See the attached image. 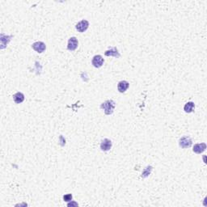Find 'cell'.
I'll return each instance as SVG.
<instances>
[{
	"label": "cell",
	"instance_id": "52a82bcc",
	"mask_svg": "<svg viewBox=\"0 0 207 207\" xmlns=\"http://www.w3.org/2000/svg\"><path fill=\"white\" fill-rule=\"evenodd\" d=\"M104 54L107 57H111V56H112V57H116V58H119L120 57V54L119 53L118 49H116V47H112V48H110L108 50H106L104 52Z\"/></svg>",
	"mask_w": 207,
	"mask_h": 207
},
{
	"label": "cell",
	"instance_id": "6da1fadb",
	"mask_svg": "<svg viewBox=\"0 0 207 207\" xmlns=\"http://www.w3.org/2000/svg\"><path fill=\"white\" fill-rule=\"evenodd\" d=\"M115 106H116L115 101H113L112 99H108L105 102H104L103 104H101L100 108L104 109L106 115H111L114 111Z\"/></svg>",
	"mask_w": 207,
	"mask_h": 207
},
{
	"label": "cell",
	"instance_id": "8992f818",
	"mask_svg": "<svg viewBox=\"0 0 207 207\" xmlns=\"http://www.w3.org/2000/svg\"><path fill=\"white\" fill-rule=\"evenodd\" d=\"M78 39L76 37H70L68 40V44H67V49L70 51H74L77 49V47H78Z\"/></svg>",
	"mask_w": 207,
	"mask_h": 207
},
{
	"label": "cell",
	"instance_id": "7c38bea8",
	"mask_svg": "<svg viewBox=\"0 0 207 207\" xmlns=\"http://www.w3.org/2000/svg\"><path fill=\"white\" fill-rule=\"evenodd\" d=\"M13 99L15 104H20L24 100V95L22 92H17L13 95Z\"/></svg>",
	"mask_w": 207,
	"mask_h": 207
},
{
	"label": "cell",
	"instance_id": "5bb4252c",
	"mask_svg": "<svg viewBox=\"0 0 207 207\" xmlns=\"http://www.w3.org/2000/svg\"><path fill=\"white\" fill-rule=\"evenodd\" d=\"M151 171H152V167H151V166H147V167H146V168L144 169L143 171H142V177L146 178V177H147V176H149V175L150 174Z\"/></svg>",
	"mask_w": 207,
	"mask_h": 207
},
{
	"label": "cell",
	"instance_id": "3957f363",
	"mask_svg": "<svg viewBox=\"0 0 207 207\" xmlns=\"http://www.w3.org/2000/svg\"><path fill=\"white\" fill-rule=\"evenodd\" d=\"M89 27V22L87 19H82L75 25V28L78 32H84Z\"/></svg>",
	"mask_w": 207,
	"mask_h": 207
},
{
	"label": "cell",
	"instance_id": "4fadbf2b",
	"mask_svg": "<svg viewBox=\"0 0 207 207\" xmlns=\"http://www.w3.org/2000/svg\"><path fill=\"white\" fill-rule=\"evenodd\" d=\"M194 108H195V104H194V103H193V102H192V101L186 103L185 105H184V112H188V113H189V112H192V111H193V109H194Z\"/></svg>",
	"mask_w": 207,
	"mask_h": 207
},
{
	"label": "cell",
	"instance_id": "277c9868",
	"mask_svg": "<svg viewBox=\"0 0 207 207\" xmlns=\"http://www.w3.org/2000/svg\"><path fill=\"white\" fill-rule=\"evenodd\" d=\"M32 48L34 49V50L37 52L39 53H43L45 49H46V45L44 44V42L42 41H36V42L33 43L32 44Z\"/></svg>",
	"mask_w": 207,
	"mask_h": 207
},
{
	"label": "cell",
	"instance_id": "9c48e42d",
	"mask_svg": "<svg viewBox=\"0 0 207 207\" xmlns=\"http://www.w3.org/2000/svg\"><path fill=\"white\" fill-rule=\"evenodd\" d=\"M205 149H206V144L205 142H201V143L195 144L192 150L196 154H201V153L205 151Z\"/></svg>",
	"mask_w": 207,
	"mask_h": 207
},
{
	"label": "cell",
	"instance_id": "8fae6325",
	"mask_svg": "<svg viewBox=\"0 0 207 207\" xmlns=\"http://www.w3.org/2000/svg\"><path fill=\"white\" fill-rule=\"evenodd\" d=\"M11 37L12 36H6L4 34H1V49H4L9 43L8 41L11 40Z\"/></svg>",
	"mask_w": 207,
	"mask_h": 207
},
{
	"label": "cell",
	"instance_id": "9a60e30c",
	"mask_svg": "<svg viewBox=\"0 0 207 207\" xmlns=\"http://www.w3.org/2000/svg\"><path fill=\"white\" fill-rule=\"evenodd\" d=\"M72 198H73V196H72V194H70V193H68V194H65L63 196V201H66V202L71 201Z\"/></svg>",
	"mask_w": 207,
	"mask_h": 207
},
{
	"label": "cell",
	"instance_id": "5b68a950",
	"mask_svg": "<svg viewBox=\"0 0 207 207\" xmlns=\"http://www.w3.org/2000/svg\"><path fill=\"white\" fill-rule=\"evenodd\" d=\"M104 61V60L103 57H102L101 55H95V56L93 57L91 63H92L94 67L99 68L103 65Z\"/></svg>",
	"mask_w": 207,
	"mask_h": 207
},
{
	"label": "cell",
	"instance_id": "ba28073f",
	"mask_svg": "<svg viewBox=\"0 0 207 207\" xmlns=\"http://www.w3.org/2000/svg\"><path fill=\"white\" fill-rule=\"evenodd\" d=\"M112 148V142L108 138H104L101 141L100 143V149L103 151H108Z\"/></svg>",
	"mask_w": 207,
	"mask_h": 207
},
{
	"label": "cell",
	"instance_id": "2e32d148",
	"mask_svg": "<svg viewBox=\"0 0 207 207\" xmlns=\"http://www.w3.org/2000/svg\"><path fill=\"white\" fill-rule=\"evenodd\" d=\"M78 204L76 202H71V203H68L67 206H78Z\"/></svg>",
	"mask_w": 207,
	"mask_h": 207
},
{
	"label": "cell",
	"instance_id": "7a4b0ae2",
	"mask_svg": "<svg viewBox=\"0 0 207 207\" xmlns=\"http://www.w3.org/2000/svg\"><path fill=\"white\" fill-rule=\"evenodd\" d=\"M192 141L190 137L188 136H184V137H180V140H179V145L181 148L183 149H185V148L190 147L192 146Z\"/></svg>",
	"mask_w": 207,
	"mask_h": 207
},
{
	"label": "cell",
	"instance_id": "30bf717a",
	"mask_svg": "<svg viewBox=\"0 0 207 207\" xmlns=\"http://www.w3.org/2000/svg\"><path fill=\"white\" fill-rule=\"evenodd\" d=\"M129 82H127V81L125 80L120 81V82H118V84H117V89H118L119 92L123 93L125 92L127 89L129 88Z\"/></svg>",
	"mask_w": 207,
	"mask_h": 207
}]
</instances>
